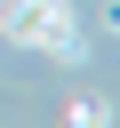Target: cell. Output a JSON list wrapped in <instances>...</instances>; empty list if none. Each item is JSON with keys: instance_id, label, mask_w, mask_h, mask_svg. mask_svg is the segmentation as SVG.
I'll list each match as a JSON object with an SVG mask.
<instances>
[{"instance_id": "6da1fadb", "label": "cell", "mask_w": 120, "mask_h": 128, "mask_svg": "<svg viewBox=\"0 0 120 128\" xmlns=\"http://www.w3.org/2000/svg\"><path fill=\"white\" fill-rule=\"evenodd\" d=\"M0 32L16 48H48L56 64H80V24L72 0H0Z\"/></svg>"}]
</instances>
